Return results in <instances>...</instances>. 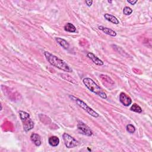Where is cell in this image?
<instances>
[{
	"label": "cell",
	"mask_w": 152,
	"mask_h": 152,
	"mask_svg": "<svg viewBox=\"0 0 152 152\" xmlns=\"http://www.w3.org/2000/svg\"><path fill=\"white\" fill-rule=\"evenodd\" d=\"M44 55L46 57V60L50 62L51 65L55 66V67L66 73H71L73 71L69 65L63 60L59 58L58 57H57L49 52H45Z\"/></svg>",
	"instance_id": "6da1fadb"
},
{
	"label": "cell",
	"mask_w": 152,
	"mask_h": 152,
	"mask_svg": "<svg viewBox=\"0 0 152 152\" xmlns=\"http://www.w3.org/2000/svg\"><path fill=\"white\" fill-rule=\"evenodd\" d=\"M83 83L90 92L98 95L103 99H106L107 98V94L103 92L99 86L90 78H84L83 80Z\"/></svg>",
	"instance_id": "7a4b0ae2"
},
{
	"label": "cell",
	"mask_w": 152,
	"mask_h": 152,
	"mask_svg": "<svg viewBox=\"0 0 152 152\" xmlns=\"http://www.w3.org/2000/svg\"><path fill=\"white\" fill-rule=\"evenodd\" d=\"M18 113L23 123L24 130L27 132L33 128L34 122L31 118L29 113L23 111H20Z\"/></svg>",
	"instance_id": "3957f363"
},
{
	"label": "cell",
	"mask_w": 152,
	"mask_h": 152,
	"mask_svg": "<svg viewBox=\"0 0 152 152\" xmlns=\"http://www.w3.org/2000/svg\"><path fill=\"white\" fill-rule=\"evenodd\" d=\"M71 99H72V100H74L76 103H77V104L81 108H82L83 109H84L85 111H86L89 115H90L91 116H92L93 117H94V118H98L99 117V114L95 111H94L92 108H91L90 107H89L88 105L85 102H84L82 100L76 98L74 96H72V95H70L69 96Z\"/></svg>",
	"instance_id": "277c9868"
},
{
	"label": "cell",
	"mask_w": 152,
	"mask_h": 152,
	"mask_svg": "<svg viewBox=\"0 0 152 152\" xmlns=\"http://www.w3.org/2000/svg\"><path fill=\"white\" fill-rule=\"evenodd\" d=\"M62 138L65 146L69 149L74 148L79 145V141L66 133H64Z\"/></svg>",
	"instance_id": "5b68a950"
},
{
	"label": "cell",
	"mask_w": 152,
	"mask_h": 152,
	"mask_svg": "<svg viewBox=\"0 0 152 152\" xmlns=\"http://www.w3.org/2000/svg\"><path fill=\"white\" fill-rule=\"evenodd\" d=\"M77 128L82 134L86 136H92L93 132L90 128L81 121H79L77 123Z\"/></svg>",
	"instance_id": "8992f818"
},
{
	"label": "cell",
	"mask_w": 152,
	"mask_h": 152,
	"mask_svg": "<svg viewBox=\"0 0 152 152\" xmlns=\"http://www.w3.org/2000/svg\"><path fill=\"white\" fill-rule=\"evenodd\" d=\"M119 101L125 107H128L132 103L131 98L126 93L122 92L119 94Z\"/></svg>",
	"instance_id": "52a82bcc"
},
{
	"label": "cell",
	"mask_w": 152,
	"mask_h": 152,
	"mask_svg": "<svg viewBox=\"0 0 152 152\" xmlns=\"http://www.w3.org/2000/svg\"><path fill=\"white\" fill-rule=\"evenodd\" d=\"M87 56L88 58L90 59L92 61V62H93V63H94L95 64H96L98 65H100V66L103 65L104 64L103 62L101 60H100L98 57H97L92 52L88 53Z\"/></svg>",
	"instance_id": "ba28073f"
},
{
	"label": "cell",
	"mask_w": 152,
	"mask_h": 152,
	"mask_svg": "<svg viewBox=\"0 0 152 152\" xmlns=\"http://www.w3.org/2000/svg\"><path fill=\"white\" fill-rule=\"evenodd\" d=\"M98 29L100 31H102L104 33H105L108 35H109L111 36L115 37L117 36V32L115 31H114L113 30L111 29L110 28L104 27L103 26H100L98 27Z\"/></svg>",
	"instance_id": "9c48e42d"
},
{
	"label": "cell",
	"mask_w": 152,
	"mask_h": 152,
	"mask_svg": "<svg viewBox=\"0 0 152 152\" xmlns=\"http://www.w3.org/2000/svg\"><path fill=\"white\" fill-rule=\"evenodd\" d=\"M31 139L36 146H40L41 145V138L39 134L33 133L31 136Z\"/></svg>",
	"instance_id": "30bf717a"
},
{
	"label": "cell",
	"mask_w": 152,
	"mask_h": 152,
	"mask_svg": "<svg viewBox=\"0 0 152 152\" xmlns=\"http://www.w3.org/2000/svg\"><path fill=\"white\" fill-rule=\"evenodd\" d=\"M104 17L107 20H108V22H109L113 24H118L119 23V22L118 20V18L115 16H114L112 14H107V13L105 14Z\"/></svg>",
	"instance_id": "8fae6325"
},
{
	"label": "cell",
	"mask_w": 152,
	"mask_h": 152,
	"mask_svg": "<svg viewBox=\"0 0 152 152\" xmlns=\"http://www.w3.org/2000/svg\"><path fill=\"white\" fill-rule=\"evenodd\" d=\"M55 40L58 43V44L62 46L64 49L65 50H68L69 48V43H68V42H66V41H65V39H62V38L61 37H56L55 38Z\"/></svg>",
	"instance_id": "7c38bea8"
},
{
	"label": "cell",
	"mask_w": 152,
	"mask_h": 152,
	"mask_svg": "<svg viewBox=\"0 0 152 152\" xmlns=\"http://www.w3.org/2000/svg\"><path fill=\"white\" fill-rule=\"evenodd\" d=\"M48 142L51 146L56 147L58 146L60 143V139L56 136H52L49 138Z\"/></svg>",
	"instance_id": "4fadbf2b"
},
{
	"label": "cell",
	"mask_w": 152,
	"mask_h": 152,
	"mask_svg": "<svg viewBox=\"0 0 152 152\" xmlns=\"http://www.w3.org/2000/svg\"><path fill=\"white\" fill-rule=\"evenodd\" d=\"M65 31L70 33H75L76 32V27L71 23H67L64 26Z\"/></svg>",
	"instance_id": "5bb4252c"
},
{
	"label": "cell",
	"mask_w": 152,
	"mask_h": 152,
	"mask_svg": "<svg viewBox=\"0 0 152 152\" xmlns=\"http://www.w3.org/2000/svg\"><path fill=\"white\" fill-rule=\"evenodd\" d=\"M130 110L131 111L137 112V113H141L142 112L141 108L136 103H134V104L132 105L131 107V108H130Z\"/></svg>",
	"instance_id": "9a60e30c"
},
{
	"label": "cell",
	"mask_w": 152,
	"mask_h": 152,
	"mask_svg": "<svg viewBox=\"0 0 152 152\" xmlns=\"http://www.w3.org/2000/svg\"><path fill=\"white\" fill-rule=\"evenodd\" d=\"M127 131L131 133V134H133L135 131H136V128L135 127L132 125V124H128L127 126Z\"/></svg>",
	"instance_id": "2e32d148"
},
{
	"label": "cell",
	"mask_w": 152,
	"mask_h": 152,
	"mask_svg": "<svg viewBox=\"0 0 152 152\" xmlns=\"http://www.w3.org/2000/svg\"><path fill=\"white\" fill-rule=\"evenodd\" d=\"M132 13V10L129 7H126L123 10V13L126 16H129Z\"/></svg>",
	"instance_id": "e0dca14e"
},
{
	"label": "cell",
	"mask_w": 152,
	"mask_h": 152,
	"mask_svg": "<svg viewBox=\"0 0 152 152\" xmlns=\"http://www.w3.org/2000/svg\"><path fill=\"white\" fill-rule=\"evenodd\" d=\"M86 4L88 5V7H90L93 4V1H92V0H86Z\"/></svg>",
	"instance_id": "ac0fdd59"
},
{
	"label": "cell",
	"mask_w": 152,
	"mask_h": 152,
	"mask_svg": "<svg viewBox=\"0 0 152 152\" xmlns=\"http://www.w3.org/2000/svg\"><path fill=\"white\" fill-rule=\"evenodd\" d=\"M127 2L128 3H130L131 5H135L137 3V0H135V1H128V0Z\"/></svg>",
	"instance_id": "d6986e66"
},
{
	"label": "cell",
	"mask_w": 152,
	"mask_h": 152,
	"mask_svg": "<svg viewBox=\"0 0 152 152\" xmlns=\"http://www.w3.org/2000/svg\"><path fill=\"white\" fill-rule=\"evenodd\" d=\"M108 3H112V1H108Z\"/></svg>",
	"instance_id": "ffe728a7"
}]
</instances>
